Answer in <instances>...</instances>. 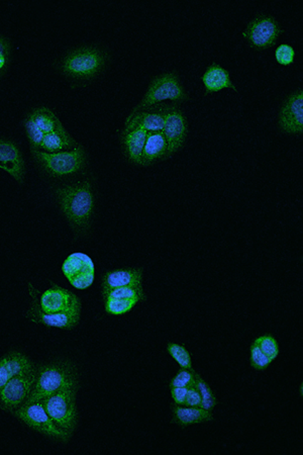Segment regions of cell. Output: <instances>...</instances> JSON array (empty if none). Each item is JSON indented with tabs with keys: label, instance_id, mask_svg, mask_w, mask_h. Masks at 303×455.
I'll use <instances>...</instances> for the list:
<instances>
[{
	"label": "cell",
	"instance_id": "cell-1",
	"mask_svg": "<svg viewBox=\"0 0 303 455\" xmlns=\"http://www.w3.org/2000/svg\"><path fill=\"white\" fill-rule=\"evenodd\" d=\"M62 211L75 227L88 225L95 209V197L89 182L65 187L56 192Z\"/></svg>",
	"mask_w": 303,
	"mask_h": 455
},
{
	"label": "cell",
	"instance_id": "cell-2",
	"mask_svg": "<svg viewBox=\"0 0 303 455\" xmlns=\"http://www.w3.org/2000/svg\"><path fill=\"white\" fill-rule=\"evenodd\" d=\"M76 386V373L66 365H54L41 368L37 373L32 392L25 404L42 401L66 387Z\"/></svg>",
	"mask_w": 303,
	"mask_h": 455
},
{
	"label": "cell",
	"instance_id": "cell-3",
	"mask_svg": "<svg viewBox=\"0 0 303 455\" xmlns=\"http://www.w3.org/2000/svg\"><path fill=\"white\" fill-rule=\"evenodd\" d=\"M188 100L186 91L180 81L179 76L175 72L162 74L155 77L152 80L146 95H144L141 103L134 108L131 114L139 112L152 105H157L164 100H171L173 103H182Z\"/></svg>",
	"mask_w": 303,
	"mask_h": 455
},
{
	"label": "cell",
	"instance_id": "cell-4",
	"mask_svg": "<svg viewBox=\"0 0 303 455\" xmlns=\"http://www.w3.org/2000/svg\"><path fill=\"white\" fill-rule=\"evenodd\" d=\"M76 386L66 387L42 399L46 411L58 427L71 434L77 424Z\"/></svg>",
	"mask_w": 303,
	"mask_h": 455
},
{
	"label": "cell",
	"instance_id": "cell-5",
	"mask_svg": "<svg viewBox=\"0 0 303 455\" xmlns=\"http://www.w3.org/2000/svg\"><path fill=\"white\" fill-rule=\"evenodd\" d=\"M103 53L95 48H83L68 55L62 64L65 75L77 79H88L100 73L105 64Z\"/></svg>",
	"mask_w": 303,
	"mask_h": 455
},
{
	"label": "cell",
	"instance_id": "cell-6",
	"mask_svg": "<svg viewBox=\"0 0 303 455\" xmlns=\"http://www.w3.org/2000/svg\"><path fill=\"white\" fill-rule=\"evenodd\" d=\"M33 153L44 169L54 177L73 174L83 169L85 164L86 156L83 147L57 153H47L44 151H33Z\"/></svg>",
	"mask_w": 303,
	"mask_h": 455
},
{
	"label": "cell",
	"instance_id": "cell-7",
	"mask_svg": "<svg viewBox=\"0 0 303 455\" xmlns=\"http://www.w3.org/2000/svg\"><path fill=\"white\" fill-rule=\"evenodd\" d=\"M14 414L26 425L47 436L60 440H68L71 436L69 432L58 427L46 411L42 401L23 404Z\"/></svg>",
	"mask_w": 303,
	"mask_h": 455
},
{
	"label": "cell",
	"instance_id": "cell-8",
	"mask_svg": "<svg viewBox=\"0 0 303 455\" xmlns=\"http://www.w3.org/2000/svg\"><path fill=\"white\" fill-rule=\"evenodd\" d=\"M282 33L283 30L275 19L259 16L250 21L243 36L254 49L265 50L275 45Z\"/></svg>",
	"mask_w": 303,
	"mask_h": 455
},
{
	"label": "cell",
	"instance_id": "cell-9",
	"mask_svg": "<svg viewBox=\"0 0 303 455\" xmlns=\"http://www.w3.org/2000/svg\"><path fill=\"white\" fill-rule=\"evenodd\" d=\"M37 373L36 372L18 375L0 389V404L4 410L11 412L18 410L32 392L33 384L36 382Z\"/></svg>",
	"mask_w": 303,
	"mask_h": 455
},
{
	"label": "cell",
	"instance_id": "cell-10",
	"mask_svg": "<svg viewBox=\"0 0 303 455\" xmlns=\"http://www.w3.org/2000/svg\"><path fill=\"white\" fill-rule=\"evenodd\" d=\"M174 103H157L127 117L126 129H143L147 133L161 132L164 127L166 115Z\"/></svg>",
	"mask_w": 303,
	"mask_h": 455
},
{
	"label": "cell",
	"instance_id": "cell-11",
	"mask_svg": "<svg viewBox=\"0 0 303 455\" xmlns=\"http://www.w3.org/2000/svg\"><path fill=\"white\" fill-rule=\"evenodd\" d=\"M40 308L47 314H55L69 310H81V303L78 297L71 291L54 286L43 293Z\"/></svg>",
	"mask_w": 303,
	"mask_h": 455
},
{
	"label": "cell",
	"instance_id": "cell-12",
	"mask_svg": "<svg viewBox=\"0 0 303 455\" xmlns=\"http://www.w3.org/2000/svg\"><path fill=\"white\" fill-rule=\"evenodd\" d=\"M279 126L287 134H302L303 91H295L286 100L279 114Z\"/></svg>",
	"mask_w": 303,
	"mask_h": 455
},
{
	"label": "cell",
	"instance_id": "cell-13",
	"mask_svg": "<svg viewBox=\"0 0 303 455\" xmlns=\"http://www.w3.org/2000/svg\"><path fill=\"white\" fill-rule=\"evenodd\" d=\"M162 132L167 141L169 157L184 146L187 137V120L176 105L166 115Z\"/></svg>",
	"mask_w": 303,
	"mask_h": 455
},
{
	"label": "cell",
	"instance_id": "cell-14",
	"mask_svg": "<svg viewBox=\"0 0 303 455\" xmlns=\"http://www.w3.org/2000/svg\"><path fill=\"white\" fill-rule=\"evenodd\" d=\"M80 314L81 310H69V312L47 314L40 309L37 298L33 296V307L28 313V316L32 317L33 322L44 324L46 326L70 329L78 324Z\"/></svg>",
	"mask_w": 303,
	"mask_h": 455
},
{
	"label": "cell",
	"instance_id": "cell-15",
	"mask_svg": "<svg viewBox=\"0 0 303 455\" xmlns=\"http://www.w3.org/2000/svg\"><path fill=\"white\" fill-rule=\"evenodd\" d=\"M0 168L9 173L18 182H23L25 161L14 142L0 140Z\"/></svg>",
	"mask_w": 303,
	"mask_h": 455
},
{
	"label": "cell",
	"instance_id": "cell-16",
	"mask_svg": "<svg viewBox=\"0 0 303 455\" xmlns=\"http://www.w3.org/2000/svg\"><path fill=\"white\" fill-rule=\"evenodd\" d=\"M33 372H36L33 363L23 354H7L0 360V389L13 377Z\"/></svg>",
	"mask_w": 303,
	"mask_h": 455
},
{
	"label": "cell",
	"instance_id": "cell-17",
	"mask_svg": "<svg viewBox=\"0 0 303 455\" xmlns=\"http://www.w3.org/2000/svg\"><path fill=\"white\" fill-rule=\"evenodd\" d=\"M201 80L203 83L204 88H206V95L218 93L225 88H232L237 91L234 83L230 80V72L216 63L208 66L202 75Z\"/></svg>",
	"mask_w": 303,
	"mask_h": 455
},
{
	"label": "cell",
	"instance_id": "cell-18",
	"mask_svg": "<svg viewBox=\"0 0 303 455\" xmlns=\"http://www.w3.org/2000/svg\"><path fill=\"white\" fill-rule=\"evenodd\" d=\"M143 272L141 269H122L107 272L103 278V295L114 288L122 286H134L142 285Z\"/></svg>",
	"mask_w": 303,
	"mask_h": 455
},
{
	"label": "cell",
	"instance_id": "cell-19",
	"mask_svg": "<svg viewBox=\"0 0 303 455\" xmlns=\"http://www.w3.org/2000/svg\"><path fill=\"white\" fill-rule=\"evenodd\" d=\"M165 158H168V144L163 132L147 133L141 165H150L154 161Z\"/></svg>",
	"mask_w": 303,
	"mask_h": 455
},
{
	"label": "cell",
	"instance_id": "cell-20",
	"mask_svg": "<svg viewBox=\"0 0 303 455\" xmlns=\"http://www.w3.org/2000/svg\"><path fill=\"white\" fill-rule=\"evenodd\" d=\"M147 132L143 129H124L122 134V142L124 153L129 161L141 165L142 154L145 146Z\"/></svg>",
	"mask_w": 303,
	"mask_h": 455
},
{
	"label": "cell",
	"instance_id": "cell-21",
	"mask_svg": "<svg viewBox=\"0 0 303 455\" xmlns=\"http://www.w3.org/2000/svg\"><path fill=\"white\" fill-rule=\"evenodd\" d=\"M62 271L67 278L73 279L86 274L95 273L92 259L84 253L76 252L65 260Z\"/></svg>",
	"mask_w": 303,
	"mask_h": 455
},
{
	"label": "cell",
	"instance_id": "cell-22",
	"mask_svg": "<svg viewBox=\"0 0 303 455\" xmlns=\"http://www.w3.org/2000/svg\"><path fill=\"white\" fill-rule=\"evenodd\" d=\"M173 421L181 426L209 422L213 419L211 411L204 410L201 407H182L176 404L173 408Z\"/></svg>",
	"mask_w": 303,
	"mask_h": 455
},
{
	"label": "cell",
	"instance_id": "cell-23",
	"mask_svg": "<svg viewBox=\"0 0 303 455\" xmlns=\"http://www.w3.org/2000/svg\"><path fill=\"white\" fill-rule=\"evenodd\" d=\"M75 145V140L67 133L63 126H61L52 133L45 134L40 149L47 153H57V152L72 149Z\"/></svg>",
	"mask_w": 303,
	"mask_h": 455
},
{
	"label": "cell",
	"instance_id": "cell-24",
	"mask_svg": "<svg viewBox=\"0 0 303 455\" xmlns=\"http://www.w3.org/2000/svg\"><path fill=\"white\" fill-rule=\"evenodd\" d=\"M30 117L44 134L52 133V132L56 131L58 127L63 126L54 113L51 112L47 108H37L33 110Z\"/></svg>",
	"mask_w": 303,
	"mask_h": 455
},
{
	"label": "cell",
	"instance_id": "cell-25",
	"mask_svg": "<svg viewBox=\"0 0 303 455\" xmlns=\"http://www.w3.org/2000/svg\"><path fill=\"white\" fill-rule=\"evenodd\" d=\"M105 300L108 298H122V300H134L137 302L146 300L142 285L134 286H122V288H114L103 295Z\"/></svg>",
	"mask_w": 303,
	"mask_h": 455
},
{
	"label": "cell",
	"instance_id": "cell-26",
	"mask_svg": "<svg viewBox=\"0 0 303 455\" xmlns=\"http://www.w3.org/2000/svg\"><path fill=\"white\" fill-rule=\"evenodd\" d=\"M194 386L198 389L201 396V408L206 411H213L216 406V398L213 392L211 391V387L201 379V375L196 372V380H194Z\"/></svg>",
	"mask_w": 303,
	"mask_h": 455
},
{
	"label": "cell",
	"instance_id": "cell-27",
	"mask_svg": "<svg viewBox=\"0 0 303 455\" xmlns=\"http://www.w3.org/2000/svg\"><path fill=\"white\" fill-rule=\"evenodd\" d=\"M138 303L134 300H122V298H108L105 300V310L108 314L122 315L133 310L134 305Z\"/></svg>",
	"mask_w": 303,
	"mask_h": 455
},
{
	"label": "cell",
	"instance_id": "cell-28",
	"mask_svg": "<svg viewBox=\"0 0 303 455\" xmlns=\"http://www.w3.org/2000/svg\"><path fill=\"white\" fill-rule=\"evenodd\" d=\"M167 350L178 365H180V367L187 368V370L192 368L191 356H190L188 351L184 346L179 345L177 343H169L167 346Z\"/></svg>",
	"mask_w": 303,
	"mask_h": 455
},
{
	"label": "cell",
	"instance_id": "cell-29",
	"mask_svg": "<svg viewBox=\"0 0 303 455\" xmlns=\"http://www.w3.org/2000/svg\"><path fill=\"white\" fill-rule=\"evenodd\" d=\"M25 127L28 140H30L32 151H40L41 144H42L45 134L38 129L37 125L35 124V122H33L30 115H28V119L25 120Z\"/></svg>",
	"mask_w": 303,
	"mask_h": 455
},
{
	"label": "cell",
	"instance_id": "cell-30",
	"mask_svg": "<svg viewBox=\"0 0 303 455\" xmlns=\"http://www.w3.org/2000/svg\"><path fill=\"white\" fill-rule=\"evenodd\" d=\"M256 345L261 349L262 352L268 356L272 361L277 357L279 354V346L277 341L271 335H264L259 337L254 341Z\"/></svg>",
	"mask_w": 303,
	"mask_h": 455
},
{
	"label": "cell",
	"instance_id": "cell-31",
	"mask_svg": "<svg viewBox=\"0 0 303 455\" xmlns=\"http://www.w3.org/2000/svg\"><path fill=\"white\" fill-rule=\"evenodd\" d=\"M194 380H196V372L192 368L187 370V368H182L175 375L174 379L171 380V387H189L194 384Z\"/></svg>",
	"mask_w": 303,
	"mask_h": 455
},
{
	"label": "cell",
	"instance_id": "cell-32",
	"mask_svg": "<svg viewBox=\"0 0 303 455\" xmlns=\"http://www.w3.org/2000/svg\"><path fill=\"white\" fill-rule=\"evenodd\" d=\"M295 58V51L288 44L279 46L275 51V59L279 64L283 66H289L293 64Z\"/></svg>",
	"mask_w": 303,
	"mask_h": 455
},
{
	"label": "cell",
	"instance_id": "cell-33",
	"mask_svg": "<svg viewBox=\"0 0 303 455\" xmlns=\"http://www.w3.org/2000/svg\"><path fill=\"white\" fill-rule=\"evenodd\" d=\"M272 360L268 356L262 352L258 345L253 343L251 346V365L256 370H264L270 365Z\"/></svg>",
	"mask_w": 303,
	"mask_h": 455
},
{
	"label": "cell",
	"instance_id": "cell-34",
	"mask_svg": "<svg viewBox=\"0 0 303 455\" xmlns=\"http://www.w3.org/2000/svg\"><path fill=\"white\" fill-rule=\"evenodd\" d=\"M9 54H11V46L6 38H0V76L6 70L7 64L9 61Z\"/></svg>",
	"mask_w": 303,
	"mask_h": 455
},
{
	"label": "cell",
	"instance_id": "cell-35",
	"mask_svg": "<svg viewBox=\"0 0 303 455\" xmlns=\"http://www.w3.org/2000/svg\"><path fill=\"white\" fill-rule=\"evenodd\" d=\"M201 396L198 389L194 386V384L187 389L186 399H185L184 406L186 407H201Z\"/></svg>",
	"mask_w": 303,
	"mask_h": 455
},
{
	"label": "cell",
	"instance_id": "cell-36",
	"mask_svg": "<svg viewBox=\"0 0 303 455\" xmlns=\"http://www.w3.org/2000/svg\"><path fill=\"white\" fill-rule=\"evenodd\" d=\"M93 281H95V273L79 276V278L70 279L69 281L74 288H78V290H84V288H87L92 285Z\"/></svg>",
	"mask_w": 303,
	"mask_h": 455
},
{
	"label": "cell",
	"instance_id": "cell-37",
	"mask_svg": "<svg viewBox=\"0 0 303 455\" xmlns=\"http://www.w3.org/2000/svg\"><path fill=\"white\" fill-rule=\"evenodd\" d=\"M188 387H171V396L175 404L184 406Z\"/></svg>",
	"mask_w": 303,
	"mask_h": 455
},
{
	"label": "cell",
	"instance_id": "cell-38",
	"mask_svg": "<svg viewBox=\"0 0 303 455\" xmlns=\"http://www.w3.org/2000/svg\"><path fill=\"white\" fill-rule=\"evenodd\" d=\"M0 408H1V404H0Z\"/></svg>",
	"mask_w": 303,
	"mask_h": 455
}]
</instances>
